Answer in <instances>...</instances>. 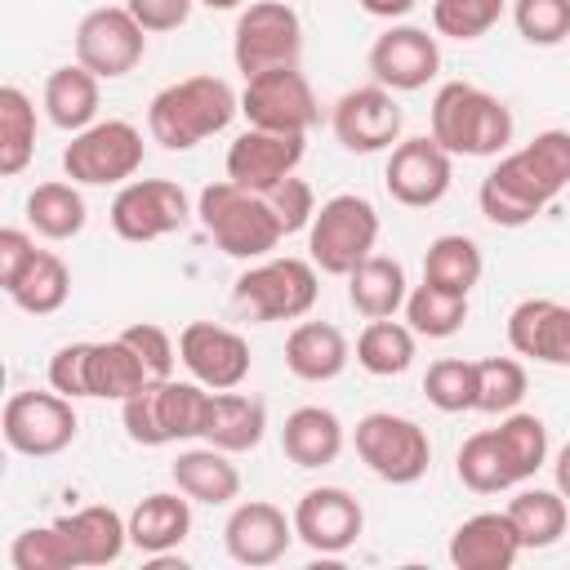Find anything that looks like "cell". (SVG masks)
<instances>
[{
  "mask_svg": "<svg viewBox=\"0 0 570 570\" xmlns=\"http://www.w3.org/2000/svg\"><path fill=\"white\" fill-rule=\"evenodd\" d=\"M566 187H570V129H543L525 147L499 156V165L476 187V205L494 227H525Z\"/></svg>",
  "mask_w": 570,
  "mask_h": 570,
  "instance_id": "cell-1",
  "label": "cell"
},
{
  "mask_svg": "<svg viewBox=\"0 0 570 570\" xmlns=\"http://www.w3.org/2000/svg\"><path fill=\"white\" fill-rule=\"evenodd\" d=\"M240 111V94L223 76H183L147 102V134L165 151H191L196 142L223 134Z\"/></svg>",
  "mask_w": 570,
  "mask_h": 570,
  "instance_id": "cell-2",
  "label": "cell"
},
{
  "mask_svg": "<svg viewBox=\"0 0 570 570\" xmlns=\"http://www.w3.org/2000/svg\"><path fill=\"white\" fill-rule=\"evenodd\" d=\"M512 111L503 98L485 94L481 85L450 80L432 98V138L450 156H499L512 142Z\"/></svg>",
  "mask_w": 570,
  "mask_h": 570,
  "instance_id": "cell-3",
  "label": "cell"
},
{
  "mask_svg": "<svg viewBox=\"0 0 570 570\" xmlns=\"http://www.w3.org/2000/svg\"><path fill=\"white\" fill-rule=\"evenodd\" d=\"M196 218L200 227L214 236V245L227 258H267L281 245V223L272 214V205L263 200V191H249L232 178L209 183L196 200Z\"/></svg>",
  "mask_w": 570,
  "mask_h": 570,
  "instance_id": "cell-4",
  "label": "cell"
},
{
  "mask_svg": "<svg viewBox=\"0 0 570 570\" xmlns=\"http://www.w3.org/2000/svg\"><path fill=\"white\" fill-rule=\"evenodd\" d=\"M209 414V387L205 383H178L169 379H147L129 401H120V423L134 445H174L191 441L205 432Z\"/></svg>",
  "mask_w": 570,
  "mask_h": 570,
  "instance_id": "cell-5",
  "label": "cell"
},
{
  "mask_svg": "<svg viewBox=\"0 0 570 570\" xmlns=\"http://www.w3.org/2000/svg\"><path fill=\"white\" fill-rule=\"evenodd\" d=\"M321 294L316 263L312 258H263L245 267L232 285V303L245 321L272 325V321H298L312 312Z\"/></svg>",
  "mask_w": 570,
  "mask_h": 570,
  "instance_id": "cell-6",
  "label": "cell"
},
{
  "mask_svg": "<svg viewBox=\"0 0 570 570\" xmlns=\"http://www.w3.org/2000/svg\"><path fill=\"white\" fill-rule=\"evenodd\" d=\"M379 245V209L356 196V191H338L330 196L307 227V254L316 263V272L325 276H347L361 258H370Z\"/></svg>",
  "mask_w": 570,
  "mask_h": 570,
  "instance_id": "cell-7",
  "label": "cell"
},
{
  "mask_svg": "<svg viewBox=\"0 0 570 570\" xmlns=\"http://www.w3.org/2000/svg\"><path fill=\"white\" fill-rule=\"evenodd\" d=\"M303 58V22L289 0H254L240 9L232 31V62L249 80L272 67H298Z\"/></svg>",
  "mask_w": 570,
  "mask_h": 570,
  "instance_id": "cell-8",
  "label": "cell"
},
{
  "mask_svg": "<svg viewBox=\"0 0 570 570\" xmlns=\"http://www.w3.org/2000/svg\"><path fill=\"white\" fill-rule=\"evenodd\" d=\"M352 445H356L361 463H365L379 481H387V485H414V481L428 472V463H432V441H428V432H423L414 419L392 414V410L365 414V419L356 423V432H352Z\"/></svg>",
  "mask_w": 570,
  "mask_h": 570,
  "instance_id": "cell-9",
  "label": "cell"
},
{
  "mask_svg": "<svg viewBox=\"0 0 570 570\" xmlns=\"http://www.w3.org/2000/svg\"><path fill=\"white\" fill-rule=\"evenodd\" d=\"M62 169L80 187H116L142 169V134L129 120H94L71 134L62 151Z\"/></svg>",
  "mask_w": 570,
  "mask_h": 570,
  "instance_id": "cell-10",
  "label": "cell"
},
{
  "mask_svg": "<svg viewBox=\"0 0 570 570\" xmlns=\"http://www.w3.org/2000/svg\"><path fill=\"white\" fill-rule=\"evenodd\" d=\"M0 432H4V445L13 454H27V459H53L62 454L76 432H80V419H76V405L71 396L62 392H13L4 401V414H0Z\"/></svg>",
  "mask_w": 570,
  "mask_h": 570,
  "instance_id": "cell-11",
  "label": "cell"
},
{
  "mask_svg": "<svg viewBox=\"0 0 570 570\" xmlns=\"http://www.w3.org/2000/svg\"><path fill=\"white\" fill-rule=\"evenodd\" d=\"M240 116L254 129H276V134H307L321 116L316 94L298 67H272L245 80L240 89Z\"/></svg>",
  "mask_w": 570,
  "mask_h": 570,
  "instance_id": "cell-12",
  "label": "cell"
},
{
  "mask_svg": "<svg viewBox=\"0 0 570 570\" xmlns=\"http://www.w3.org/2000/svg\"><path fill=\"white\" fill-rule=\"evenodd\" d=\"M147 53V31L125 4L89 9L76 27V62L89 67L98 80L129 76Z\"/></svg>",
  "mask_w": 570,
  "mask_h": 570,
  "instance_id": "cell-13",
  "label": "cell"
},
{
  "mask_svg": "<svg viewBox=\"0 0 570 570\" xmlns=\"http://www.w3.org/2000/svg\"><path fill=\"white\" fill-rule=\"evenodd\" d=\"M191 218L187 191L169 178H129L111 200V232L120 240H160Z\"/></svg>",
  "mask_w": 570,
  "mask_h": 570,
  "instance_id": "cell-14",
  "label": "cell"
},
{
  "mask_svg": "<svg viewBox=\"0 0 570 570\" xmlns=\"http://www.w3.org/2000/svg\"><path fill=\"white\" fill-rule=\"evenodd\" d=\"M450 151L432 138V134H419V138H401L387 156V169H383V187L396 205L405 209H428L436 205L445 191H450Z\"/></svg>",
  "mask_w": 570,
  "mask_h": 570,
  "instance_id": "cell-15",
  "label": "cell"
},
{
  "mask_svg": "<svg viewBox=\"0 0 570 570\" xmlns=\"http://www.w3.org/2000/svg\"><path fill=\"white\" fill-rule=\"evenodd\" d=\"M370 76L374 85L392 89V94H414L423 89L436 71H441V45L436 36H428L423 27L410 22H392L374 45H370Z\"/></svg>",
  "mask_w": 570,
  "mask_h": 570,
  "instance_id": "cell-16",
  "label": "cell"
},
{
  "mask_svg": "<svg viewBox=\"0 0 570 570\" xmlns=\"http://www.w3.org/2000/svg\"><path fill=\"white\" fill-rule=\"evenodd\" d=\"M178 361L209 392H227V387H240L249 379V343L236 330L214 325V321L183 325V334H178Z\"/></svg>",
  "mask_w": 570,
  "mask_h": 570,
  "instance_id": "cell-17",
  "label": "cell"
},
{
  "mask_svg": "<svg viewBox=\"0 0 570 570\" xmlns=\"http://www.w3.org/2000/svg\"><path fill=\"white\" fill-rule=\"evenodd\" d=\"M361 530H365V512L356 494H347L343 485H316L294 503V534L321 557L347 552L361 539Z\"/></svg>",
  "mask_w": 570,
  "mask_h": 570,
  "instance_id": "cell-18",
  "label": "cell"
},
{
  "mask_svg": "<svg viewBox=\"0 0 570 570\" xmlns=\"http://www.w3.org/2000/svg\"><path fill=\"white\" fill-rule=\"evenodd\" d=\"M330 125H334V138L347 151L370 156V151L396 147V138H401V107H396L392 89H383V85H356V89H347L334 102Z\"/></svg>",
  "mask_w": 570,
  "mask_h": 570,
  "instance_id": "cell-19",
  "label": "cell"
},
{
  "mask_svg": "<svg viewBox=\"0 0 570 570\" xmlns=\"http://www.w3.org/2000/svg\"><path fill=\"white\" fill-rule=\"evenodd\" d=\"M294 517H285L276 503L267 499H245L232 508L227 525H223V543L227 557L240 566H276L289 543H294Z\"/></svg>",
  "mask_w": 570,
  "mask_h": 570,
  "instance_id": "cell-20",
  "label": "cell"
},
{
  "mask_svg": "<svg viewBox=\"0 0 570 570\" xmlns=\"http://www.w3.org/2000/svg\"><path fill=\"white\" fill-rule=\"evenodd\" d=\"M303 134H276V129H245L232 147H227V178L249 187V191H267L281 178H289L303 165Z\"/></svg>",
  "mask_w": 570,
  "mask_h": 570,
  "instance_id": "cell-21",
  "label": "cell"
},
{
  "mask_svg": "<svg viewBox=\"0 0 570 570\" xmlns=\"http://www.w3.org/2000/svg\"><path fill=\"white\" fill-rule=\"evenodd\" d=\"M508 343L525 361L570 370V307L557 298H521L508 312Z\"/></svg>",
  "mask_w": 570,
  "mask_h": 570,
  "instance_id": "cell-22",
  "label": "cell"
},
{
  "mask_svg": "<svg viewBox=\"0 0 570 570\" xmlns=\"http://www.w3.org/2000/svg\"><path fill=\"white\" fill-rule=\"evenodd\" d=\"M521 557V539L508 512H476L450 534V561L459 570H508Z\"/></svg>",
  "mask_w": 570,
  "mask_h": 570,
  "instance_id": "cell-23",
  "label": "cell"
},
{
  "mask_svg": "<svg viewBox=\"0 0 570 570\" xmlns=\"http://www.w3.org/2000/svg\"><path fill=\"white\" fill-rule=\"evenodd\" d=\"M62 530V539L71 543V557H76V570L80 566H111L120 561V552L129 548V521L107 508V503H89V508H76L67 517L53 521Z\"/></svg>",
  "mask_w": 570,
  "mask_h": 570,
  "instance_id": "cell-24",
  "label": "cell"
},
{
  "mask_svg": "<svg viewBox=\"0 0 570 570\" xmlns=\"http://www.w3.org/2000/svg\"><path fill=\"white\" fill-rule=\"evenodd\" d=\"M352 347L338 325L330 321H298L285 338V370L303 383H330L347 370Z\"/></svg>",
  "mask_w": 570,
  "mask_h": 570,
  "instance_id": "cell-25",
  "label": "cell"
},
{
  "mask_svg": "<svg viewBox=\"0 0 570 570\" xmlns=\"http://www.w3.org/2000/svg\"><path fill=\"white\" fill-rule=\"evenodd\" d=\"M191 534V499L183 490H156L147 499H138V508L129 512V543L142 557H160L174 552L183 539Z\"/></svg>",
  "mask_w": 570,
  "mask_h": 570,
  "instance_id": "cell-26",
  "label": "cell"
},
{
  "mask_svg": "<svg viewBox=\"0 0 570 570\" xmlns=\"http://www.w3.org/2000/svg\"><path fill=\"white\" fill-rule=\"evenodd\" d=\"M267 432V405L258 396H245V392H209V414H205V432L200 441L205 445H218L227 454H245L263 441Z\"/></svg>",
  "mask_w": 570,
  "mask_h": 570,
  "instance_id": "cell-27",
  "label": "cell"
},
{
  "mask_svg": "<svg viewBox=\"0 0 570 570\" xmlns=\"http://www.w3.org/2000/svg\"><path fill=\"white\" fill-rule=\"evenodd\" d=\"M343 423L325 405H298L281 428V450L298 468H330L343 454Z\"/></svg>",
  "mask_w": 570,
  "mask_h": 570,
  "instance_id": "cell-28",
  "label": "cell"
},
{
  "mask_svg": "<svg viewBox=\"0 0 570 570\" xmlns=\"http://www.w3.org/2000/svg\"><path fill=\"white\" fill-rule=\"evenodd\" d=\"M174 485L191 499V503H209V508H223L240 494V472L236 463L227 459V450L218 445H200V450H183L169 468Z\"/></svg>",
  "mask_w": 570,
  "mask_h": 570,
  "instance_id": "cell-29",
  "label": "cell"
},
{
  "mask_svg": "<svg viewBox=\"0 0 570 570\" xmlns=\"http://www.w3.org/2000/svg\"><path fill=\"white\" fill-rule=\"evenodd\" d=\"M405 267L387 254H370L361 258L352 272H347V303L365 316V321H383V316H396L405 307Z\"/></svg>",
  "mask_w": 570,
  "mask_h": 570,
  "instance_id": "cell-30",
  "label": "cell"
},
{
  "mask_svg": "<svg viewBox=\"0 0 570 570\" xmlns=\"http://www.w3.org/2000/svg\"><path fill=\"white\" fill-rule=\"evenodd\" d=\"M45 116L67 134L89 129L98 120V76L80 62L53 67L45 80Z\"/></svg>",
  "mask_w": 570,
  "mask_h": 570,
  "instance_id": "cell-31",
  "label": "cell"
},
{
  "mask_svg": "<svg viewBox=\"0 0 570 570\" xmlns=\"http://www.w3.org/2000/svg\"><path fill=\"white\" fill-rule=\"evenodd\" d=\"M517 525V539H521V552H534V548H552L561 534H566V521H570V508H566V494L561 490H539V485H525L508 499L503 508Z\"/></svg>",
  "mask_w": 570,
  "mask_h": 570,
  "instance_id": "cell-32",
  "label": "cell"
},
{
  "mask_svg": "<svg viewBox=\"0 0 570 570\" xmlns=\"http://www.w3.org/2000/svg\"><path fill=\"white\" fill-rule=\"evenodd\" d=\"M89 209L80 196V183H36L27 196V223L45 236V240H71L80 236Z\"/></svg>",
  "mask_w": 570,
  "mask_h": 570,
  "instance_id": "cell-33",
  "label": "cell"
},
{
  "mask_svg": "<svg viewBox=\"0 0 570 570\" xmlns=\"http://www.w3.org/2000/svg\"><path fill=\"white\" fill-rule=\"evenodd\" d=\"M147 365L142 356L116 334L107 343H94L89 347V396H102V401H129L142 383H147Z\"/></svg>",
  "mask_w": 570,
  "mask_h": 570,
  "instance_id": "cell-34",
  "label": "cell"
},
{
  "mask_svg": "<svg viewBox=\"0 0 570 570\" xmlns=\"http://www.w3.org/2000/svg\"><path fill=\"white\" fill-rule=\"evenodd\" d=\"M454 472H459V481H463L472 494H499V490L521 485V476H517V468L508 463V454H503L494 428H481V432H472V436L459 445Z\"/></svg>",
  "mask_w": 570,
  "mask_h": 570,
  "instance_id": "cell-35",
  "label": "cell"
},
{
  "mask_svg": "<svg viewBox=\"0 0 570 570\" xmlns=\"http://www.w3.org/2000/svg\"><path fill=\"white\" fill-rule=\"evenodd\" d=\"M485 272V258H481V245L472 236H459V232H445L428 245L423 254V281L428 285H441V289H454V294H472V285L481 281Z\"/></svg>",
  "mask_w": 570,
  "mask_h": 570,
  "instance_id": "cell-36",
  "label": "cell"
},
{
  "mask_svg": "<svg viewBox=\"0 0 570 570\" xmlns=\"http://www.w3.org/2000/svg\"><path fill=\"white\" fill-rule=\"evenodd\" d=\"M414 330L383 316V321H370L356 338V365L374 379H392V374H405L410 361H414Z\"/></svg>",
  "mask_w": 570,
  "mask_h": 570,
  "instance_id": "cell-37",
  "label": "cell"
},
{
  "mask_svg": "<svg viewBox=\"0 0 570 570\" xmlns=\"http://www.w3.org/2000/svg\"><path fill=\"white\" fill-rule=\"evenodd\" d=\"M31 156H36V102L18 85H4L0 89V174L4 178L22 174Z\"/></svg>",
  "mask_w": 570,
  "mask_h": 570,
  "instance_id": "cell-38",
  "label": "cell"
},
{
  "mask_svg": "<svg viewBox=\"0 0 570 570\" xmlns=\"http://www.w3.org/2000/svg\"><path fill=\"white\" fill-rule=\"evenodd\" d=\"M463 321H468V294H454L428 281L405 294V325L419 338H450L463 330Z\"/></svg>",
  "mask_w": 570,
  "mask_h": 570,
  "instance_id": "cell-39",
  "label": "cell"
},
{
  "mask_svg": "<svg viewBox=\"0 0 570 570\" xmlns=\"http://www.w3.org/2000/svg\"><path fill=\"white\" fill-rule=\"evenodd\" d=\"M22 312H31V316H53L62 303H67V294H71V272H67V263L53 254V249H40L36 254V263L18 276V285L13 289H4Z\"/></svg>",
  "mask_w": 570,
  "mask_h": 570,
  "instance_id": "cell-40",
  "label": "cell"
},
{
  "mask_svg": "<svg viewBox=\"0 0 570 570\" xmlns=\"http://www.w3.org/2000/svg\"><path fill=\"white\" fill-rule=\"evenodd\" d=\"M508 463L517 468L521 481H530L543 463H548V428L539 414H525V410H512V414H499V428H494Z\"/></svg>",
  "mask_w": 570,
  "mask_h": 570,
  "instance_id": "cell-41",
  "label": "cell"
},
{
  "mask_svg": "<svg viewBox=\"0 0 570 570\" xmlns=\"http://www.w3.org/2000/svg\"><path fill=\"white\" fill-rule=\"evenodd\" d=\"M423 396H428L441 414L476 410V361H463V356H441V361H432L428 374H423Z\"/></svg>",
  "mask_w": 570,
  "mask_h": 570,
  "instance_id": "cell-42",
  "label": "cell"
},
{
  "mask_svg": "<svg viewBox=\"0 0 570 570\" xmlns=\"http://www.w3.org/2000/svg\"><path fill=\"white\" fill-rule=\"evenodd\" d=\"M521 396H525V365L517 356L476 361V410L481 414H512Z\"/></svg>",
  "mask_w": 570,
  "mask_h": 570,
  "instance_id": "cell-43",
  "label": "cell"
},
{
  "mask_svg": "<svg viewBox=\"0 0 570 570\" xmlns=\"http://www.w3.org/2000/svg\"><path fill=\"white\" fill-rule=\"evenodd\" d=\"M508 0H432V27L445 40H481L499 18Z\"/></svg>",
  "mask_w": 570,
  "mask_h": 570,
  "instance_id": "cell-44",
  "label": "cell"
},
{
  "mask_svg": "<svg viewBox=\"0 0 570 570\" xmlns=\"http://www.w3.org/2000/svg\"><path fill=\"white\" fill-rule=\"evenodd\" d=\"M9 566L13 570H76V557L58 525H31L9 543Z\"/></svg>",
  "mask_w": 570,
  "mask_h": 570,
  "instance_id": "cell-45",
  "label": "cell"
},
{
  "mask_svg": "<svg viewBox=\"0 0 570 570\" xmlns=\"http://www.w3.org/2000/svg\"><path fill=\"white\" fill-rule=\"evenodd\" d=\"M512 22L525 45L552 49L570 36V0H512Z\"/></svg>",
  "mask_w": 570,
  "mask_h": 570,
  "instance_id": "cell-46",
  "label": "cell"
},
{
  "mask_svg": "<svg viewBox=\"0 0 570 570\" xmlns=\"http://www.w3.org/2000/svg\"><path fill=\"white\" fill-rule=\"evenodd\" d=\"M263 200L272 205V214H276V223H281V232L289 236V232H303V227H312V214H316V196H312V187L303 183V178H281L276 187H267L263 191Z\"/></svg>",
  "mask_w": 570,
  "mask_h": 570,
  "instance_id": "cell-47",
  "label": "cell"
},
{
  "mask_svg": "<svg viewBox=\"0 0 570 570\" xmlns=\"http://www.w3.org/2000/svg\"><path fill=\"white\" fill-rule=\"evenodd\" d=\"M120 338L142 356V365H147V374H151V379H169V374H174L178 352H174V338H169L160 325L138 321V325H125V330H120Z\"/></svg>",
  "mask_w": 570,
  "mask_h": 570,
  "instance_id": "cell-48",
  "label": "cell"
},
{
  "mask_svg": "<svg viewBox=\"0 0 570 570\" xmlns=\"http://www.w3.org/2000/svg\"><path fill=\"white\" fill-rule=\"evenodd\" d=\"M89 347L94 343H62L53 356H49V387L80 401L89 396Z\"/></svg>",
  "mask_w": 570,
  "mask_h": 570,
  "instance_id": "cell-49",
  "label": "cell"
},
{
  "mask_svg": "<svg viewBox=\"0 0 570 570\" xmlns=\"http://www.w3.org/2000/svg\"><path fill=\"white\" fill-rule=\"evenodd\" d=\"M191 4L196 0H125V9L138 18V27L147 36L156 31H178L187 18H191Z\"/></svg>",
  "mask_w": 570,
  "mask_h": 570,
  "instance_id": "cell-50",
  "label": "cell"
},
{
  "mask_svg": "<svg viewBox=\"0 0 570 570\" xmlns=\"http://www.w3.org/2000/svg\"><path fill=\"white\" fill-rule=\"evenodd\" d=\"M36 254H40V249H36V240H31L22 227H4V232H0V285L13 289L18 276L36 263Z\"/></svg>",
  "mask_w": 570,
  "mask_h": 570,
  "instance_id": "cell-51",
  "label": "cell"
},
{
  "mask_svg": "<svg viewBox=\"0 0 570 570\" xmlns=\"http://www.w3.org/2000/svg\"><path fill=\"white\" fill-rule=\"evenodd\" d=\"M356 4H361L370 18H387V22H396V18H405L419 0H356Z\"/></svg>",
  "mask_w": 570,
  "mask_h": 570,
  "instance_id": "cell-52",
  "label": "cell"
},
{
  "mask_svg": "<svg viewBox=\"0 0 570 570\" xmlns=\"http://www.w3.org/2000/svg\"><path fill=\"white\" fill-rule=\"evenodd\" d=\"M552 476H557V490H561L566 503H570V441L557 450V459H552Z\"/></svg>",
  "mask_w": 570,
  "mask_h": 570,
  "instance_id": "cell-53",
  "label": "cell"
},
{
  "mask_svg": "<svg viewBox=\"0 0 570 570\" xmlns=\"http://www.w3.org/2000/svg\"><path fill=\"white\" fill-rule=\"evenodd\" d=\"M196 4H205V9H240L245 0H196Z\"/></svg>",
  "mask_w": 570,
  "mask_h": 570,
  "instance_id": "cell-54",
  "label": "cell"
}]
</instances>
